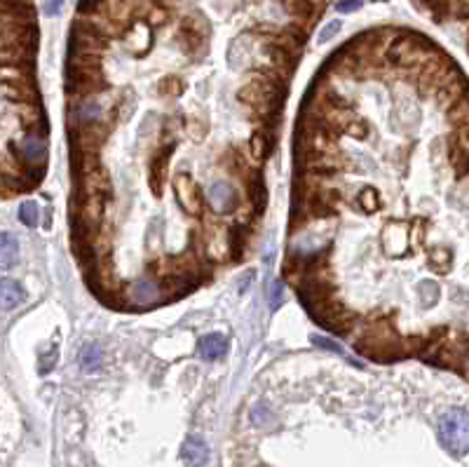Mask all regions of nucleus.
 <instances>
[{
  "label": "nucleus",
  "mask_w": 469,
  "mask_h": 467,
  "mask_svg": "<svg viewBox=\"0 0 469 467\" xmlns=\"http://www.w3.org/2000/svg\"><path fill=\"white\" fill-rule=\"evenodd\" d=\"M106 17H80L71 26L68 36V57L75 54H103L110 45Z\"/></svg>",
  "instance_id": "1"
},
{
  "label": "nucleus",
  "mask_w": 469,
  "mask_h": 467,
  "mask_svg": "<svg viewBox=\"0 0 469 467\" xmlns=\"http://www.w3.org/2000/svg\"><path fill=\"white\" fill-rule=\"evenodd\" d=\"M110 89V82L103 73V66H78L66 61L64 68V92L73 99H92Z\"/></svg>",
  "instance_id": "2"
},
{
  "label": "nucleus",
  "mask_w": 469,
  "mask_h": 467,
  "mask_svg": "<svg viewBox=\"0 0 469 467\" xmlns=\"http://www.w3.org/2000/svg\"><path fill=\"white\" fill-rule=\"evenodd\" d=\"M439 444L455 458L469 453V411L451 409L439 421Z\"/></svg>",
  "instance_id": "3"
},
{
  "label": "nucleus",
  "mask_w": 469,
  "mask_h": 467,
  "mask_svg": "<svg viewBox=\"0 0 469 467\" xmlns=\"http://www.w3.org/2000/svg\"><path fill=\"white\" fill-rule=\"evenodd\" d=\"M179 52L188 59H202L209 47V24L202 17L181 19L176 36H174Z\"/></svg>",
  "instance_id": "4"
},
{
  "label": "nucleus",
  "mask_w": 469,
  "mask_h": 467,
  "mask_svg": "<svg viewBox=\"0 0 469 467\" xmlns=\"http://www.w3.org/2000/svg\"><path fill=\"white\" fill-rule=\"evenodd\" d=\"M110 132H113V122L108 117L92 122H80L75 127H68V148H80V151H101L106 146Z\"/></svg>",
  "instance_id": "5"
},
{
  "label": "nucleus",
  "mask_w": 469,
  "mask_h": 467,
  "mask_svg": "<svg viewBox=\"0 0 469 467\" xmlns=\"http://www.w3.org/2000/svg\"><path fill=\"white\" fill-rule=\"evenodd\" d=\"M172 188H174V198H176L179 207L184 209L186 214L191 216H205V207L209 205L205 191L198 186L188 172H176L172 179Z\"/></svg>",
  "instance_id": "6"
},
{
  "label": "nucleus",
  "mask_w": 469,
  "mask_h": 467,
  "mask_svg": "<svg viewBox=\"0 0 469 467\" xmlns=\"http://www.w3.org/2000/svg\"><path fill=\"white\" fill-rule=\"evenodd\" d=\"M124 296H127L129 308L136 310V312L150 310V308H155V305L165 303L162 284L150 275H146V277H141V280L127 284V287H124Z\"/></svg>",
  "instance_id": "7"
},
{
  "label": "nucleus",
  "mask_w": 469,
  "mask_h": 467,
  "mask_svg": "<svg viewBox=\"0 0 469 467\" xmlns=\"http://www.w3.org/2000/svg\"><path fill=\"white\" fill-rule=\"evenodd\" d=\"M174 151H176V139H172V141H162L155 148V153L150 155V162H148V186L155 198L165 193V186H167V179H169V160L174 155Z\"/></svg>",
  "instance_id": "8"
},
{
  "label": "nucleus",
  "mask_w": 469,
  "mask_h": 467,
  "mask_svg": "<svg viewBox=\"0 0 469 467\" xmlns=\"http://www.w3.org/2000/svg\"><path fill=\"white\" fill-rule=\"evenodd\" d=\"M73 191L82 193V195H94V198H103L108 202L115 200L113 181H110L106 167L87 172V174H82V177H73Z\"/></svg>",
  "instance_id": "9"
},
{
  "label": "nucleus",
  "mask_w": 469,
  "mask_h": 467,
  "mask_svg": "<svg viewBox=\"0 0 469 467\" xmlns=\"http://www.w3.org/2000/svg\"><path fill=\"white\" fill-rule=\"evenodd\" d=\"M380 247L390 259H404L411 254V230L404 223H385L380 230Z\"/></svg>",
  "instance_id": "10"
},
{
  "label": "nucleus",
  "mask_w": 469,
  "mask_h": 467,
  "mask_svg": "<svg viewBox=\"0 0 469 467\" xmlns=\"http://www.w3.org/2000/svg\"><path fill=\"white\" fill-rule=\"evenodd\" d=\"M10 106L15 108V117L24 134H50V122H47L43 103H10Z\"/></svg>",
  "instance_id": "11"
},
{
  "label": "nucleus",
  "mask_w": 469,
  "mask_h": 467,
  "mask_svg": "<svg viewBox=\"0 0 469 467\" xmlns=\"http://www.w3.org/2000/svg\"><path fill=\"white\" fill-rule=\"evenodd\" d=\"M207 202L216 214L240 212V193H237V188L233 184H228V181H216V184H212V188H209L207 193Z\"/></svg>",
  "instance_id": "12"
},
{
  "label": "nucleus",
  "mask_w": 469,
  "mask_h": 467,
  "mask_svg": "<svg viewBox=\"0 0 469 467\" xmlns=\"http://www.w3.org/2000/svg\"><path fill=\"white\" fill-rule=\"evenodd\" d=\"M251 235H254V228L249 223H233L228 226V259L233 263H242L244 256H247Z\"/></svg>",
  "instance_id": "13"
},
{
  "label": "nucleus",
  "mask_w": 469,
  "mask_h": 467,
  "mask_svg": "<svg viewBox=\"0 0 469 467\" xmlns=\"http://www.w3.org/2000/svg\"><path fill=\"white\" fill-rule=\"evenodd\" d=\"M254 36L247 31L244 36H240L237 40H233L228 47V64L235 71H242V68H254L256 64V54H254Z\"/></svg>",
  "instance_id": "14"
},
{
  "label": "nucleus",
  "mask_w": 469,
  "mask_h": 467,
  "mask_svg": "<svg viewBox=\"0 0 469 467\" xmlns=\"http://www.w3.org/2000/svg\"><path fill=\"white\" fill-rule=\"evenodd\" d=\"M244 188H247V200L249 207L261 216L268 207V186H265V174L261 169H251L249 177L244 179Z\"/></svg>",
  "instance_id": "15"
},
{
  "label": "nucleus",
  "mask_w": 469,
  "mask_h": 467,
  "mask_svg": "<svg viewBox=\"0 0 469 467\" xmlns=\"http://www.w3.org/2000/svg\"><path fill=\"white\" fill-rule=\"evenodd\" d=\"M127 43H129L131 54L143 59L146 54L153 50V24L146 22V19H136V22L131 24V29L127 31Z\"/></svg>",
  "instance_id": "16"
},
{
  "label": "nucleus",
  "mask_w": 469,
  "mask_h": 467,
  "mask_svg": "<svg viewBox=\"0 0 469 467\" xmlns=\"http://www.w3.org/2000/svg\"><path fill=\"white\" fill-rule=\"evenodd\" d=\"M275 146H277V132L256 127L254 132H251L247 148H249V155L254 158L256 162H263V160H268L272 155Z\"/></svg>",
  "instance_id": "17"
},
{
  "label": "nucleus",
  "mask_w": 469,
  "mask_h": 467,
  "mask_svg": "<svg viewBox=\"0 0 469 467\" xmlns=\"http://www.w3.org/2000/svg\"><path fill=\"white\" fill-rule=\"evenodd\" d=\"M26 162L31 167H47V136L45 134H24L19 139Z\"/></svg>",
  "instance_id": "18"
},
{
  "label": "nucleus",
  "mask_w": 469,
  "mask_h": 467,
  "mask_svg": "<svg viewBox=\"0 0 469 467\" xmlns=\"http://www.w3.org/2000/svg\"><path fill=\"white\" fill-rule=\"evenodd\" d=\"M219 165H221L226 172L233 174L235 179H240L242 184H244V179L249 177V172L254 169V167H249L247 158H244V153H242V148H240V146H237V143L228 146V148L221 153Z\"/></svg>",
  "instance_id": "19"
},
{
  "label": "nucleus",
  "mask_w": 469,
  "mask_h": 467,
  "mask_svg": "<svg viewBox=\"0 0 469 467\" xmlns=\"http://www.w3.org/2000/svg\"><path fill=\"white\" fill-rule=\"evenodd\" d=\"M181 460L188 465H207L209 463V446L200 435H188L181 446Z\"/></svg>",
  "instance_id": "20"
},
{
  "label": "nucleus",
  "mask_w": 469,
  "mask_h": 467,
  "mask_svg": "<svg viewBox=\"0 0 469 467\" xmlns=\"http://www.w3.org/2000/svg\"><path fill=\"white\" fill-rule=\"evenodd\" d=\"M103 167L101 162V151H80L71 148V174L73 177H82L87 172H94Z\"/></svg>",
  "instance_id": "21"
},
{
  "label": "nucleus",
  "mask_w": 469,
  "mask_h": 467,
  "mask_svg": "<svg viewBox=\"0 0 469 467\" xmlns=\"http://www.w3.org/2000/svg\"><path fill=\"white\" fill-rule=\"evenodd\" d=\"M200 352H202V357L209 359V362L226 357V352H228L226 336H223V333H209V336H202L200 338Z\"/></svg>",
  "instance_id": "22"
},
{
  "label": "nucleus",
  "mask_w": 469,
  "mask_h": 467,
  "mask_svg": "<svg viewBox=\"0 0 469 467\" xmlns=\"http://www.w3.org/2000/svg\"><path fill=\"white\" fill-rule=\"evenodd\" d=\"M0 298H3V310L10 312L19 308L22 303H26V289L15 280H3V287H0Z\"/></svg>",
  "instance_id": "23"
},
{
  "label": "nucleus",
  "mask_w": 469,
  "mask_h": 467,
  "mask_svg": "<svg viewBox=\"0 0 469 467\" xmlns=\"http://www.w3.org/2000/svg\"><path fill=\"white\" fill-rule=\"evenodd\" d=\"M354 202H356V207L361 209V214H366V216L375 214V212H380L383 205H385L380 191H375L373 186H364L361 191L356 193Z\"/></svg>",
  "instance_id": "24"
},
{
  "label": "nucleus",
  "mask_w": 469,
  "mask_h": 467,
  "mask_svg": "<svg viewBox=\"0 0 469 467\" xmlns=\"http://www.w3.org/2000/svg\"><path fill=\"white\" fill-rule=\"evenodd\" d=\"M19 261V240L12 233L0 235V266L10 270Z\"/></svg>",
  "instance_id": "25"
},
{
  "label": "nucleus",
  "mask_w": 469,
  "mask_h": 467,
  "mask_svg": "<svg viewBox=\"0 0 469 467\" xmlns=\"http://www.w3.org/2000/svg\"><path fill=\"white\" fill-rule=\"evenodd\" d=\"M416 298L423 308H430V305H434L441 298V287L432 280H420L416 284Z\"/></svg>",
  "instance_id": "26"
},
{
  "label": "nucleus",
  "mask_w": 469,
  "mask_h": 467,
  "mask_svg": "<svg viewBox=\"0 0 469 467\" xmlns=\"http://www.w3.org/2000/svg\"><path fill=\"white\" fill-rule=\"evenodd\" d=\"M453 266V249L448 247H437L432 249L430 254V268L434 270L437 275H446L448 270Z\"/></svg>",
  "instance_id": "27"
},
{
  "label": "nucleus",
  "mask_w": 469,
  "mask_h": 467,
  "mask_svg": "<svg viewBox=\"0 0 469 467\" xmlns=\"http://www.w3.org/2000/svg\"><path fill=\"white\" fill-rule=\"evenodd\" d=\"M448 115H451V122L455 127H462V124H469V92L462 94L458 101L453 103L451 108H446Z\"/></svg>",
  "instance_id": "28"
},
{
  "label": "nucleus",
  "mask_w": 469,
  "mask_h": 467,
  "mask_svg": "<svg viewBox=\"0 0 469 467\" xmlns=\"http://www.w3.org/2000/svg\"><path fill=\"white\" fill-rule=\"evenodd\" d=\"M155 89L160 96H181L186 92V82L179 75H165V78H160Z\"/></svg>",
  "instance_id": "29"
},
{
  "label": "nucleus",
  "mask_w": 469,
  "mask_h": 467,
  "mask_svg": "<svg viewBox=\"0 0 469 467\" xmlns=\"http://www.w3.org/2000/svg\"><path fill=\"white\" fill-rule=\"evenodd\" d=\"M19 221L24 223L26 228H36L38 223H40V207H38V202H22L19 205Z\"/></svg>",
  "instance_id": "30"
},
{
  "label": "nucleus",
  "mask_w": 469,
  "mask_h": 467,
  "mask_svg": "<svg viewBox=\"0 0 469 467\" xmlns=\"http://www.w3.org/2000/svg\"><path fill=\"white\" fill-rule=\"evenodd\" d=\"M57 359H59V347L57 345H52V347H47L45 352H40V357H38V373L47 376L54 366H57Z\"/></svg>",
  "instance_id": "31"
},
{
  "label": "nucleus",
  "mask_w": 469,
  "mask_h": 467,
  "mask_svg": "<svg viewBox=\"0 0 469 467\" xmlns=\"http://www.w3.org/2000/svg\"><path fill=\"white\" fill-rule=\"evenodd\" d=\"M345 134L359 139V141H366V139L371 136V124H368V120H364V117H356V115H354L352 122L347 124Z\"/></svg>",
  "instance_id": "32"
},
{
  "label": "nucleus",
  "mask_w": 469,
  "mask_h": 467,
  "mask_svg": "<svg viewBox=\"0 0 469 467\" xmlns=\"http://www.w3.org/2000/svg\"><path fill=\"white\" fill-rule=\"evenodd\" d=\"M184 129L188 132V136H191L193 141H202V139H205V134L209 132V124L202 120V117H188Z\"/></svg>",
  "instance_id": "33"
},
{
  "label": "nucleus",
  "mask_w": 469,
  "mask_h": 467,
  "mask_svg": "<svg viewBox=\"0 0 469 467\" xmlns=\"http://www.w3.org/2000/svg\"><path fill=\"white\" fill-rule=\"evenodd\" d=\"M99 364H101V350L94 345H89L87 350L82 352V369H85V371H94Z\"/></svg>",
  "instance_id": "34"
},
{
  "label": "nucleus",
  "mask_w": 469,
  "mask_h": 467,
  "mask_svg": "<svg viewBox=\"0 0 469 467\" xmlns=\"http://www.w3.org/2000/svg\"><path fill=\"white\" fill-rule=\"evenodd\" d=\"M268 301H270V308H272V310H279V305L284 303V284H282V280H275V282L270 284Z\"/></svg>",
  "instance_id": "35"
},
{
  "label": "nucleus",
  "mask_w": 469,
  "mask_h": 467,
  "mask_svg": "<svg viewBox=\"0 0 469 467\" xmlns=\"http://www.w3.org/2000/svg\"><path fill=\"white\" fill-rule=\"evenodd\" d=\"M68 61L78 66H103L101 54H75V57H68Z\"/></svg>",
  "instance_id": "36"
},
{
  "label": "nucleus",
  "mask_w": 469,
  "mask_h": 467,
  "mask_svg": "<svg viewBox=\"0 0 469 467\" xmlns=\"http://www.w3.org/2000/svg\"><path fill=\"white\" fill-rule=\"evenodd\" d=\"M340 29H342L340 22H328L324 29L319 31V43H328V40H333L340 33Z\"/></svg>",
  "instance_id": "37"
},
{
  "label": "nucleus",
  "mask_w": 469,
  "mask_h": 467,
  "mask_svg": "<svg viewBox=\"0 0 469 467\" xmlns=\"http://www.w3.org/2000/svg\"><path fill=\"white\" fill-rule=\"evenodd\" d=\"M364 5V0H338V5H335V10L340 12V15H349V12H356Z\"/></svg>",
  "instance_id": "38"
},
{
  "label": "nucleus",
  "mask_w": 469,
  "mask_h": 467,
  "mask_svg": "<svg viewBox=\"0 0 469 467\" xmlns=\"http://www.w3.org/2000/svg\"><path fill=\"white\" fill-rule=\"evenodd\" d=\"M312 340L317 343L319 347H326V350H331V352H335V354H342V347L340 345H335V343H331L328 338H321V336H312Z\"/></svg>",
  "instance_id": "39"
},
{
  "label": "nucleus",
  "mask_w": 469,
  "mask_h": 467,
  "mask_svg": "<svg viewBox=\"0 0 469 467\" xmlns=\"http://www.w3.org/2000/svg\"><path fill=\"white\" fill-rule=\"evenodd\" d=\"M254 277H256V273H254V270H249V273H247V277H242V280H240V294H244V291H249L251 282H254Z\"/></svg>",
  "instance_id": "40"
},
{
  "label": "nucleus",
  "mask_w": 469,
  "mask_h": 467,
  "mask_svg": "<svg viewBox=\"0 0 469 467\" xmlns=\"http://www.w3.org/2000/svg\"><path fill=\"white\" fill-rule=\"evenodd\" d=\"M61 5H64V0H47L45 12L47 15H57V12L61 10Z\"/></svg>",
  "instance_id": "41"
}]
</instances>
